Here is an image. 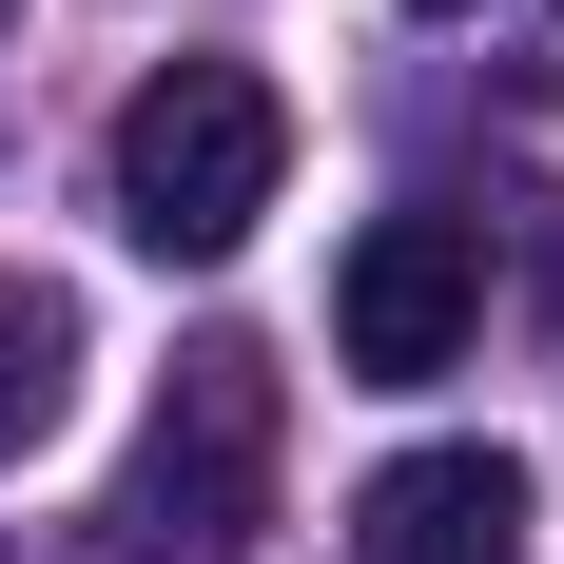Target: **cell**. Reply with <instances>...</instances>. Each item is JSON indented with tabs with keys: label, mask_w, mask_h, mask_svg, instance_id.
Returning <instances> with one entry per match:
<instances>
[{
	"label": "cell",
	"mask_w": 564,
	"mask_h": 564,
	"mask_svg": "<svg viewBox=\"0 0 564 564\" xmlns=\"http://www.w3.org/2000/svg\"><path fill=\"white\" fill-rule=\"evenodd\" d=\"M273 350L253 332H195L175 350L156 429H137V467H117V564H253V525H273Z\"/></svg>",
	"instance_id": "cell-2"
},
{
	"label": "cell",
	"mask_w": 564,
	"mask_h": 564,
	"mask_svg": "<svg viewBox=\"0 0 564 564\" xmlns=\"http://www.w3.org/2000/svg\"><path fill=\"white\" fill-rule=\"evenodd\" d=\"M117 234L137 253H175V273H215L234 234L292 195V98L253 78V58H156L137 98H117Z\"/></svg>",
	"instance_id": "cell-1"
},
{
	"label": "cell",
	"mask_w": 564,
	"mask_h": 564,
	"mask_svg": "<svg viewBox=\"0 0 564 564\" xmlns=\"http://www.w3.org/2000/svg\"><path fill=\"white\" fill-rule=\"evenodd\" d=\"M58 409H78V292H0V448H40Z\"/></svg>",
	"instance_id": "cell-5"
},
{
	"label": "cell",
	"mask_w": 564,
	"mask_h": 564,
	"mask_svg": "<svg viewBox=\"0 0 564 564\" xmlns=\"http://www.w3.org/2000/svg\"><path fill=\"white\" fill-rule=\"evenodd\" d=\"M350 564H525V467L507 448H390L350 487Z\"/></svg>",
	"instance_id": "cell-4"
},
{
	"label": "cell",
	"mask_w": 564,
	"mask_h": 564,
	"mask_svg": "<svg viewBox=\"0 0 564 564\" xmlns=\"http://www.w3.org/2000/svg\"><path fill=\"white\" fill-rule=\"evenodd\" d=\"M409 20H487V0H409Z\"/></svg>",
	"instance_id": "cell-6"
},
{
	"label": "cell",
	"mask_w": 564,
	"mask_h": 564,
	"mask_svg": "<svg viewBox=\"0 0 564 564\" xmlns=\"http://www.w3.org/2000/svg\"><path fill=\"white\" fill-rule=\"evenodd\" d=\"M0 20H20V0H0Z\"/></svg>",
	"instance_id": "cell-7"
},
{
	"label": "cell",
	"mask_w": 564,
	"mask_h": 564,
	"mask_svg": "<svg viewBox=\"0 0 564 564\" xmlns=\"http://www.w3.org/2000/svg\"><path fill=\"white\" fill-rule=\"evenodd\" d=\"M467 332H487V234L467 215H370L332 253V370L350 390H429V370H467Z\"/></svg>",
	"instance_id": "cell-3"
}]
</instances>
